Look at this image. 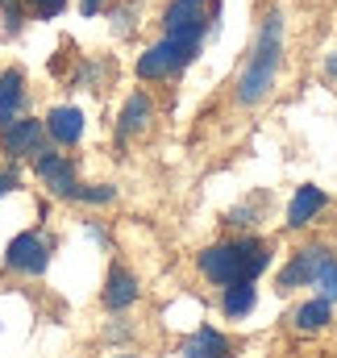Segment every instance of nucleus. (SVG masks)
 I'll list each match as a JSON object with an SVG mask.
<instances>
[{
    "instance_id": "1",
    "label": "nucleus",
    "mask_w": 337,
    "mask_h": 358,
    "mask_svg": "<svg viewBox=\"0 0 337 358\" xmlns=\"http://www.w3.org/2000/svg\"><path fill=\"white\" fill-rule=\"evenodd\" d=\"M271 263L266 246L258 238H246V242H221V246H208L200 255V271L213 279V283H242V279H258Z\"/></svg>"
},
{
    "instance_id": "2",
    "label": "nucleus",
    "mask_w": 337,
    "mask_h": 358,
    "mask_svg": "<svg viewBox=\"0 0 337 358\" xmlns=\"http://www.w3.org/2000/svg\"><path fill=\"white\" fill-rule=\"evenodd\" d=\"M279 63H283V25H279V17H266L262 38H258V46H254V59L246 63V71H242V80H238V100H242V104H258L266 92L275 88Z\"/></svg>"
},
{
    "instance_id": "3",
    "label": "nucleus",
    "mask_w": 337,
    "mask_h": 358,
    "mask_svg": "<svg viewBox=\"0 0 337 358\" xmlns=\"http://www.w3.org/2000/svg\"><path fill=\"white\" fill-rule=\"evenodd\" d=\"M221 13L217 0H171L163 13L167 38H183V42H200V34L213 25V17Z\"/></svg>"
},
{
    "instance_id": "4",
    "label": "nucleus",
    "mask_w": 337,
    "mask_h": 358,
    "mask_svg": "<svg viewBox=\"0 0 337 358\" xmlns=\"http://www.w3.org/2000/svg\"><path fill=\"white\" fill-rule=\"evenodd\" d=\"M200 42H183V38H163L159 46H150L142 59H138V76L142 80H167L179 67H187L196 59Z\"/></svg>"
},
{
    "instance_id": "5",
    "label": "nucleus",
    "mask_w": 337,
    "mask_h": 358,
    "mask_svg": "<svg viewBox=\"0 0 337 358\" xmlns=\"http://www.w3.org/2000/svg\"><path fill=\"white\" fill-rule=\"evenodd\" d=\"M0 146H4V155H8V159H25V155H34V159H38V155L46 150V129H42V121L17 117V121H8V125H4Z\"/></svg>"
},
{
    "instance_id": "6",
    "label": "nucleus",
    "mask_w": 337,
    "mask_h": 358,
    "mask_svg": "<svg viewBox=\"0 0 337 358\" xmlns=\"http://www.w3.org/2000/svg\"><path fill=\"white\" fill-rule=\"evenodd\" d=\"M4 263H8L13 271H25V275H42L46 263H50V246H46L38 234H21V238L8 242Z\"/></svg>"
},
{
    "instance_id": "7",
    "label": "nucleus",
    "mask_w": 337,
    "mask_h": 358,
    "mask_svg": "<svg viewBox=\"0 0 337 358\" xmlns=\"http://www.w3.org/2000/svg\"><path fill=\"white\" fill-rule=\"evenodd\" d=\"M325 259H329V250H321V246H308V250H300L287 267L279 271V287H304V283H317V275L325 267Z\"/></svg>"
},
{
    "instance_id": "8",
    "label": "nucleus",
    "mask_w": 337,
    "mask_h": 358,
    "mask_svg": "<svg viewBox=\"0 0 337 358\" xmlns=\"http://www.w3.org/2000/svg\"><path fill=\"white\" fill-rule=\"evenodd\" d=\"M38 176L50 183V192H59V196H76V167H71V159H63V155H50V150H42L38 155Z\"/></svg>"
},
{
    "instance_id": "9",
    "label": "nucleus",
    "mask_w": 337,
    "mask_h": 358,
    "mask_svg": "<svg viewBox=\"0 0 337 358\" xmlns=\"http://www.w3.org/2000/svg\"><path fill=\"white\" fill-rule=\"evenodd\" d=\"M46 134H50L55 142H63V146H76V142H80V134H84V113H80V108H71V104L55 108V113L46 117Z\"/></svg>"
},
{
    "instance_id": "10",
    "label": "nucleus",
    "mask_w": 337,
    "mask_h": 358,
    "mask_svg": "<svg viewBox=\"0 0 337 358\" xmlns=\"http://www.w3.org/2000/svg\"><path fill=\"white\" fill-rule=\"evenodd\" d=\"M25 108V76L21 71H4L0 76V125L17 121Z\"/></svg>"
},
{
    "instance_id": "11",
    "label": "nucleus",
    "mask_w": 337,
    "mask_h": 358,
    "mask_svg": "<svg viewBox=\"0 0 337 358\" xmlns=\"http://www.w3.org/2000/svg\"><path fill=\"white\" fill-rule=\"evenodd\" d=\"M134 300H138V279L125 267H113L108 271V283H104V304L117 313V308H129Z\"/></svg>"
},
{
    "instance_id": "12",
    "label": "nucleus",
    "mask_w": 337,
    "mask_h": 358,
    "mask_svg": "<svg viewBox=\"0 0 337 358\" xmlns=\"http://www.w3.org/2000/svg\"><path fill=\"white\" fill-rule=\"evenodd\" d=\"M321 208H325V192H321V187H313V183H304V187L296 192V200H292L287 225H296V229H300V225H308Z\"/></svg>"
},
{
    "instance_id": "13",
    "label": "nucleus",
    "mask_w": 337,
    "mask_h": 358,
    "mask_svg": "<svg viewBox=\"0 0 337 358\" xmlns=\"http://www.w3.org/2000/svg\"><path fill=\"white\" fill-rule=\"evenodd\" d=\"M183 358H229V342H225L217 329H208V325H204L196 338H187Z\"/></svg>"
},
{
    "instance_id": "14",
    "label": "nucleus",
    "mask_w": 337,
    "mask_h": 358,
    "mask_svg": "<svg viewBox=\"0 0 337 358\" xmlns=\"http://www.w3.org/2000/svg\"><path fill=\"white\" fill-rule=\"evenodd\" d=\"M146 121H150V100H146L142 92H134V96L125 100V113H121V125H117L121 142H125V138H134V134H142V129H146Z\"/></svg>"
},
{
    "instance_id": "15",
    "label": "nucleus",
    "mask_w": 337,
    "mask_h": 358,
    "mask_svg": "<svg viewBox=\"0 0 337 358\" xmlns=\"http://www.w3.org/2000/svg\"><path fill=\"white\" fill-rule=\"evenodd\" d=\"M325 325H329V300H325V296L308 300V304L296 313V329H300V334H317V329H325Z\"/></svg>"
},
{
    "instance_id": "16",
    "label": "nucleus",
    "mask_w": 337,
    "mask_h": 358,
    "mask_svg": "<svg viewBox=\"0 0 337 358\" xmlns=\"http://www.w3.org/2000/svg\"><path fill=\"white\" fill-rule=\"evenodd\" d=\"M250 308H254V283L250 279L229 283V287H225V313H229V317H246Z\"/></svg>"
},
{
    "instance_id": "17",
    "label": "nucleus",
    "mask_w": 337,
    "mask_h": 358,
    "mask_svg": "<svg viewBox=\"0 0 337 358\" xmlns=\"http://www.w3.org/2000/svg\"><path fill=\"white\" fill-rule=\"evenodd\" d=\"M317 283H321V296L334 304L337 300V263L334 259H325V267H321V275H317Z\"/></svg>"
},
{
    "instance_id": "18",
    "label": "nucleus",
    "mask_w": 337,
    "mask_h": 358,
    "mask_svg": "<svg viewBox=\"0 0 337 358\" xmlns=\"http://www.w3.org/2000/svg\"><path fill=\"white\" fill-rule=\"evenodd\" d=\"M76 196L87 200V204H108L117 192H113V187H104V183H96V187H76Z\"/></svg>"
},
{
    "instance_id": "19",
    "label": "nucleus",
    "mask_w": 337,
    "mask_h": 358,
    "mask_svg": "<svg viewBox=\"0 0 337 358\" xmlns=\"http://www.w3.org/2000/svg\"><path fill=\"white\" fill-rule=\"evenodd\" d=\"M29 4H34V13H38V17H55V13H63V4H67V0H29Z\"/></svg>"
},
{
    "instance_id": "20",
    "label": "nucleus",
    "mask_w": 337,
    "mask_h": 358,
    "mask_svg": "<svg viewBox=\"0 0 337 358\" xmlns=\"http://www.w3.org/2000/svg\"><path fill=\"white\" fill-rule=\"evenodd\" d=\"M13 187H17V171H0V196L13 192Z\"/></svg>"
},
{
    "instance_id": "21",
    "label": "nucleus",
    "mask_w": 337,
    "mask_h": 358,
    "mask_svg": "<svg viewBox=\"0 0 337 358\" xmlns=\"http://www.w3.org/2000/svg\"><path fill=\"white\" fill-rule=\"evenodd\" d=\"M100 4H104V0H80V8H84L87 17H92V13H100Z\"/></svg>"
},
{
    "instance_id": "22",
    "label": "nucleus",
    "mask_w": 337,
    "mask_h": 358,
    "mask_svg": "<svg viewBox=\"0 0 337 358\" xmlns=\"http://www.w3.org/2000/svg\"><path fill=\"white\" fill-rule=\"evenodd\" d=\"M329 76L337 80V55H329Z\"/></svg>"
},
{
    "instance_id": "23",
    "label": "nucleus",
    "mask_w": 337,
    "mask_h": 358,
    "mask_svg": "<svg viewBox=\"0 0 337 358\" xmlns=\"http://www.w3.org/2000/svg\"><path fill=\"white\" fill-rule=\"evenodd\" d=\"M0 4H4V8H8V4H13V0H0Z\"/></svg>"
}]
</instances>
